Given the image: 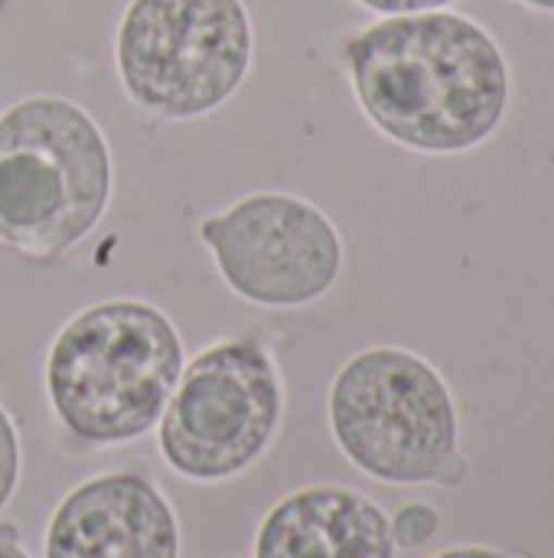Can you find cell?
I'll use <instances>...</instances> for the list:
<instances>
[{
	"label": "cell",
	"instance_id": "cell-12",
	"mask_svg": "<svg viewBox=\"0 0 554 558\" xmlns=\"http://www.w3.org/2000/svg\"><path fill=\"white\" fill-rule=\"evenodd\" d=\"M366 10L385 13V16H402V13H424V10H441L451 0H356Z\"/></svg>",
	"mask_w": 554,
	"mask_h": 558
},
{
	"label": "cell",
	"instance_id": "cell-14",
	"mask_svg": "<svg viewBox=\"0 0 554 558\" xmlns=\"http://www.w3.org/2000/svg\"><path fill=\"white\" fill-rule=\"evenodd\" d=\"M0 558H29L20 549L13 526H3V530H0Z\"/></svg>",
	"mask_w": 554,
	"mask_h": 558
},
{
	"label": "cell",
	"instance_id": "cell-13",
	"mask_svg": "<svg viewBox=\"0 0 554 558\" xmlns=\"http://www.w3.org/2000/svg\"><path fill=\"white\" fill-rule=\"evenodd\" d=\"M434 558H516L500 553V549H483V546H464V549H447V553H438Z\"/></svg>",
	"mask_w": 554,
	"mask_h": 558
},
{
	"label": "cell",
	"instance_id": "cell-16",
	"mask_svg": "<svg viewBox=\"0 0 554 558\" xmlns=\"http://www.w3.org/2000/svg\"><path fill=\"white\" fill-rule=\"evenodd\" d=\"M0 3H3V0H0Z\"/></svg>",
	"mask_w": 554,
	"mask_h": 558
},
{
	"label": "cell",
	"instance_id": "cell-15",
	"mask_svg": "<svg viewBox=\"0 0 554 558\" xmlns=\"http://www.w3.org/2000/svg\"><path fill=\"white\" fill-rule=\"evenodd\" d=\"M522 3H529V7H539V10H549V13H554V0H522Z\"/></svg>",
	"mask_w": 554,
	"mask_h": 558
},
{
	"label": "cell",
	"instance_id": "cell-3",
	"mask_svg": "<svg viewBox=\"0 0 554 558\" xmlns=\"http://www.w3.org/2000/svg\"><path fill=\"white\" fill-rule=\"evenodd\" d=\"M114 186L98 121L65 95H29L0 114V242L52 262L95 232Z\"/></svg>",
	"mask_w": 554,
	"mask_h": 558
},
{
	"label": "cell",
	"instance_id": "cell-10",
	"mask_svg": "<svg viewBox=\"0 0 554 558\" xmlns=\"http://www.w3.org/2000/svg\"><path fill=\"white\" fill-rule=\"evenodd\" d=\"M389 526H392V543L398 549H418L434 539L441 517L428 504H408L395 513V520H389Z\"/></svg>",
	"mask_w": 554,
	"mask_h": 558
},
{
	"label": "cell",
	"instance_id": "cell-6",
	"mask_svg": "<svg viewBox=\"0 0 554 558\" xmlns=\"http://www.w3.org/2000/svg\"><path fill=\"white\" fill-rule=\"evenodd\" d=\"M281 415L271 350L258 337H225L183 366L160 415V454L186 481H229L268 451Z\"/></svg>",
	"mask_w": 554,
	"mask_h": 558
},
{
	"label": "cell",
	"instance_id": "cell-9",
	"mask_svg": "<svg viewBox=\"0 0 554 558\" xmlns=\"http://www.w3.org/2000/svg\"><path fill=\"white\" fill-rule=\"evenodd\" d=\"M392 526L349 487H304L278 500L255 533V558H392Z\"/></svg>",
	"mask_w": 554,
	"mask_h": 558
},
{
	"label": "cell",
	"instance_id": "cell-4",
	"mask_svg": "<svg viewBox=\"0 0 554 558\" xmlns=\"http://www.w3.org/2000/svg\"><path fill=\"white\" fill-rule=\"evenodd\" d=\"M251 59L245 0H131L114 33L124 95L160 121L219 111L245 85Z\"/></svg>",
	"mask_w": 554,
	"mask_h": 558
},
{
	"label": "cell",
	"instance_id": "cell-11",
	"mask_svg": "<svg viewBox=\"0 0 554 558\" xmlns=\"http://www.w3.org/2000/svg\"><path fill=\"white\" fill-rule=\"evenodd\" d=\"M16 484H20V438L10 415L0 405V510L10 504Z\"/></svg>",
	"mask_w": 554,
	"mask_h": 558
},
{
	"label": "cell",
	"instance_id": "cell-2",
	"mask_svg": "<svg viewBox=\"0 0 554 558\" xmlns=\"http://www.w3.org/2000/svg\"><path fill=\"white\" fill-rule=\"evenodd\" d=\"M173 320L134 298L98 301L56 333L46 353V396L56 418L85 445L147 435L183 373Z\"/></svg>",
	"mask_w": 554,
	"mask_h": 558
},
{
	"label": "cell",
	"instance_id": "cell-5",
	"mask_svg": "<svg viewBox=\"0 0 554 558\" xmlns=\"http://www.w3.org/2000/svg\"><path fill=\"white\" fill-rule=\"evenodd\" d=\"M340 451L382 484H434L457 471V409L441 373L402 347H372L330 386Z\"/></svg>",
	"mask_w": 554,
	"mask_h": 558
},
{
	"label": "cell",
	"instance_id": "cell-7",
	"mask_svg": "<svg viewBox=\"0 0 554 558\" xmlns=\"http://www.w3.org/2000/svg\"><path fill=\"white\" fill-rule=\"evenodd\" d=\"M219 278L248 304L294 311L330 294L343 239L330 216L294 193H251L199 222Z\"/></svg>",
	"mask_w": 554,
	"mask_h": 558
},
{
	"label": "cell",
	"instance_id": "cell-8",
	"mask_svg": "<svg viewBox=\"0 0 554 558\" xmlns=\"http://www.w3.org/2000/svg\"><path fill=\"white\" fill-rule=\"evenodd\" d=\"M46 558H180V526L144 474H98L62 497Z\"/></svg>",
	"mask_w": 554,
	"mask_h": 558
},
{
	"label": "cell",
	"instance_id": "cell-1",
	"mask_svg": "<svg viewBox=\"0 0 554 558\" xmlns=\"http://www.w3.org/2000/svg\"><path fill=\"white\" fill-rule=\"evenodd\" d=\"M343 59L366 118L421 154L483 144L509 101L500 46L480 23L451 10L382 16L346 36Z\"/></svg>",
	"mask_w": 554,
	"mask_h": 558
}]
</instances>
